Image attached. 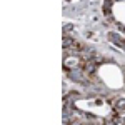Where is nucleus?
Instances as JSON below:
<instances>
[{
	"mask_svg": "<svg viewBox=\"0 0 125 125\" xmlns=\"http://www.w3.org/2000/svg\"><path fill=\"white\" fill-rule=\"evenodd\" d=\"M78 65H80V58L77 57V55H65V58H63V67L67 68H78Z\"/></svg>",
	"mask_w": 125,
	"mask_h": 125,
	"instance_id": "1",
	"label": "nucleus"
},
{
	"mask_svg": "<svg viewBox=\"0 0 125 125\" xmlns=\"http://www.w3.org/2000/svg\"><path fill=\"white\" fill-rule=\"evenodd\" d=\"M115 110L117 112H125V98H118L115 102Z\"/></svg>",
	"mask_w": 125,
	"mask_h": 125,
	"instance_id": "2",
	"label": "nucleus"
},
{
	"mask_svg": "<svg viewBox=\"0 0 125 125\" xmlns=\"http://www.w3.org/2000/svg\"><path fill=\"white\" fill-rule=\"evenodd\" d=\"M85 72L94 73V72H95V65H94V63H87V65H85Z\"/></svg>",
	"mask_w": 125,
	"mask_h": 125,
	"instance_id": "3",
	"label": "nucleus"
}]
</instances>
